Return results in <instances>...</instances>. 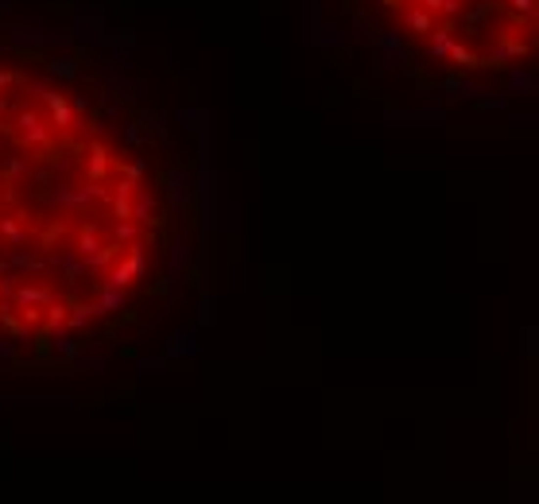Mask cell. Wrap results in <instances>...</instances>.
Returning <instances> with one entry per match:
<instances>
[{"label":"cell","mask_w":539,"mask_h":504,"mask_svg":"<svg viewBox=\"0 0 539 504\" xmlns=\"http://www.w3.org/2000/svg\"><path fill=\"white\" fill-rule=\"evenodd\" d=\"M411 27H415V31H427V27H431V16H427V12H415V16H411Z\"/></svg>","instance_id":"obj_1"},{"label":"cell","mask_w":539,"mask_h":504,"mask_svg":"<svg viewBox=\"0 0 539 504\" xmlns=\"http://www.w3.org/2000/svg\"><path fill=\"white\" fill-rule=\"evenodd\" d=\"M419 4H423V8H431V12H434V8H442L446 0H419Z\"/></svg>","instance_id":"obj_2"}]
</instances>
